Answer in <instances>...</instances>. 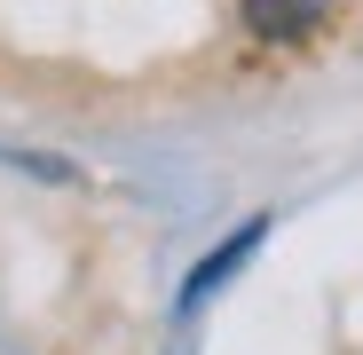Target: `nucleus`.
Returning <instances> with one entry per match:
<instances>
[{
  "instance_id": "obj_1",
  "label": "nucleus",
  "mask_w": 363,
  "mask_h": 355,
  "mask_svg": "<svg viewBox=\"0 0 363 355\" xmlns=\"http://www.w3.org/2000/svg\"><path fill=\"white\" fill-rule=\"evenodd\" d=\"M237 16L253 40H308L332 16V0H237Z\"/></svg>"
},
{
  "instance_id": "obj_2",
  "label": "nucleus",
  "mask_w": 363,
  "mask_h": 355,
  "mask_svg": "<svg viewBox=\"0 0 363 355\" xmlns=\"http://www.w3.org/2000/svg\"><path fill=\"white\" fill-rule=\"evenodd\" d=\"M261 237H269V221L253 213L245 229H237V237H229V245H213V253H206V261L190 269V284H182V316H190V308L206 300V292H221V276H229L237 261H253V245H261Z\"/></svg>"
}]
</instances>
